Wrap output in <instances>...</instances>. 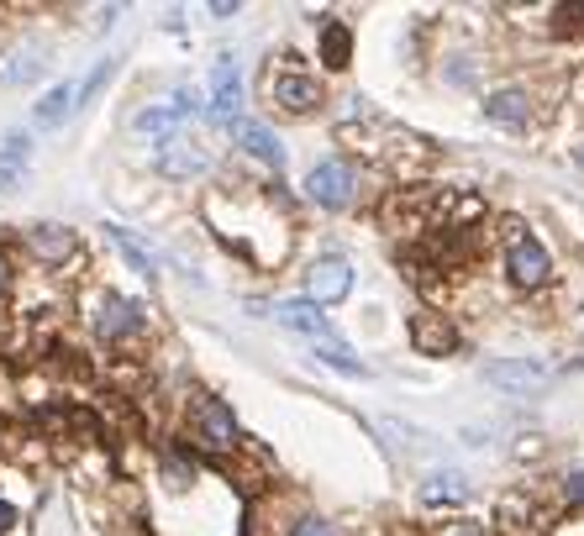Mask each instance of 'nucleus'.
<instances>
[{
    "label": "nucleus",
    "instance_id": "f257e3e1",
    "mask_svg": "<svg viewBox=\"0 0 584 536\" xmlns=\"http://www.w3.org/2000/svg\"><path fill=\"white\" fill-rule=\"evenodd\" d=\"M206 221L221 232V243L238 247L247 264L279 268L290 253V211L274 190H247V185H227L206 196Z\"/></svg>",
    "mask_w": 584,
    "mask_h": 536
},
{
    "label": "nucleus",
    "instance_id": "f03ea898",
    "mask_svg": "<svg viewBox=\"0 0 584 536\" xmlns=\"http://www.w3.org/2000/svg\"><path fill=\"white\" fill-rule=\"evenodd\" d=\"M85 316H90V332H96L106 347H126V342L143 332V305L126 300L122 290H96L90 305H85Z\"/></svg>",
    "mask_w": 584,
    "mask_h": 536
},
{
    "label": "nucleus",
    "instance_id": "7ed1b4c3",
    "mask_svg": "<svg viewBox=\"0 0 584 536\" xmlns=\"http://www.w3.org/2000/svg\"><path fill=\"white\" fill-rule=\"evenodd\" d=\"M190 442L200 447V453H217V458L238 453V447H243L238 415L227 411L217 394H195L190 400Z\"/></svg>",
    "mask_w": 584,
    "mask_h": 536
},
{
    "label": "nucleus",
    "instance_id": "20e7f679",
    "mask_svg": "<svg viewBox=\"0 0 584 536\" xmlns=\"http://www.w3.org/2000/svg\"><path fill=\"white\" fill-rule=\"evenodd\" d=\"M264 96L285 111V116H311L321 105V79L300 69V58H279L264 79Z\"/></svg>",
    "mask_w": 584,
    "mask_h": 536
},
{
    "label": "nucleus",
    "instance_id": "39448f33",
    "mask_svg": "<svg viewBox=\"0 0 584 536\" xmlns=\"http://www.w3.org/2000/svg\"><path fill=\"white\" fill-rule=\"evenodd\" d=\"M500 243H506V273H511L516 290H542V284H548V273H553L548 247L537 243L521 221H506V226H500Z\"/></svg>",
    "mask_w": 584,
    "mask_h": 536
},
{
    "label": "nucleus",
    "instance_id": "423d86ee",
    "mask_svg": "<svg viewBox=\"0 0 584 536\" xmlns=\"http://www.w3.org/2000/svg\"><path fill=\"white\" fill-rule=\"evenodd\" d=\"M306 196L327 211H348L359 200V169L348 158H321L317 169L306 174Z\"/></svg>",
    "mask_w": 584,
    "mask_h": 536
},
{
    "label": "nucleus",
    "instance_id": "0eeeda50",
    "mask_svg": "<svg viewBox=\"0 0 584 536\" xmlns=\"http://www.w3.org/2000/svg\"><path fill=\"white\" fill-rule=\"evenodd\" d=\"M22 247H26V258L32 264H43V268H69L85 258V247H79V232H69V226H26L22 232Z\"/></svg>",
    "mask_w": 584,
    "mask_h": 536
},
{
    "label": "nucleus",
    "instance_id": "6e6552de",
    "mask_svg": "<svg viewBox=\"0 0 584 536\" xmlns=\"http://www.w3.org/2000/svg\"><path fill=\"white\" fill-rule=\"evenodd\" d=\"M206 111H211V122H227V126L243 122V74H238L232 58L211 64V105Z\"/></svg>",
    "mask_w": 584,
    "mask_h": 536
},
{
    "label": "nucleus",
    "instance_id": "1a4fd4ad",
    "mask_svg": "<svg viewBox=\"0 0 584 536\" xmlns=\"http://www.w3.org/2000/svg\"><path fill=\"white\" fill-rule=\"evenodd\" d=\"M195 111H200V105H195V90H174V100H164V105L143 111L132 126H137V132H147V137H164V143H169V137L190 122Z\"/></svg>",
    "mask_w": 584,
    "mask_h": 536
},
{
    "label": "nucleus",
    "instance_id": "9d476101",
    "mask_svg": "<svg viewBox=\"0 0 584 536\" xmlns=\"http://www.w3.org/2000/svg\"><path fill=\"white\" fill-rule=\"evenodd\" d=\"M348 290H353V268L342 264V258H321L306 273V300L311 305H338V300H348Z\"/></svg>",
    "mask_w": 584,
    "mask_h": 536
},
{
    "label": "nucleus",
    "instance_id": "9b49d317",
    "mask_svg": "<svg viewBox=\"0 0 584 536\" xmlns=\"http://www.w3.org/2000/svg\"><path fill=\"white\" fill-rule=\"evenodd\" d=\"M411 342H416V353H427V358H448V353L459 347V326L448 316H438V311H416Z\"/></svg>",
    "mask_w": 584,
    "mask_h": 536
},
{
    "label": "nucleus",
    "instance_id": "f8f14e48",
    "mask_svg": "<svg viewBox=\"0 0 584 536\" xmlns=\"http://www.w3.org/2000/svg\"><path fill=\"white\" fill-rule=\"evenodd\" d=\"M158 169L169 174V179H200V174L211 169V153L195 143V137H169V143H158Z\"/></svg>",
    "mask_w": 584,
    "mask_h": 536
},
{
    "label": "nucleus",
    "instance_id": "ddd939ff",
    "mask_svg": "<svg viewBox=\"0 0 584 536\" xmlns=\"http://www.w3.org/2000/svg\"><path fill=\"white\" fill-rule=\"evenodd\" d=\"M232 137H238V147H243L247 158H258V164H268V169L279 174L285 169V143H279V137H274V132H268L264 122H238L232 126Z\"/></svg>",
    "mask_w": 584,
    "mask_h": 536
},
{
    "label": "nucleus",
    "instance_id": "4468645a",
    "mask_svg": "<svg viewBox=\"0 0 584 536\" xmlns=\"http://www.w3.org/2000/svg\"><path fill=\"white\" fill-rule=\"evenodd\" d=\"M485 379H489V384H500V390L527 394V390H542L553 373H548L542 364H532V358H506V364H489Z\"/></svg>",
    "mask_w": 584,
    "mask_h": 536
},
{
    "label": "nucleus",
    "instance_id": "2eb2a0df",
    "mask_svg": "<svg viewBox=\"0 0 584 536\" xmlns=\"http://www.w3.org/2000/svg\"><path fill=\"white\" fill-rule=\"evenodd\" d=\"M274 321L311 342H332V326L321 316V305H311V300H279V305H274Z\"/></svg>",
    "mask_w": 584,
    "mask_h": 536
},
{
    "label": "nucleus",
    "instance_id": "dca6fc26",
    "mask_svg": "<svg viewBox=\"0 0 584 536\" xmlns=\"http://www.w3.org/2000/svg\"><path fill=\"white\" fill-rule=\"evenodd\" d=\"M43 64H48V53L37 43H11L0 53V85H32L43 74Z\"/></svg>",
    "mask_w": 584,
    "mask_h": 536
},
{
    "label": "nucleus",
    "instance_id": "f3484780",
    "mask_svg": "<svg viewBox=\"0 0 584 536\" xmlns=\"http://www.w3.org/2000/svg\"><path fill=\"white\" fill-rule=\"evenodd\" d=\"M485 116L495 126H527L532 122V96L527 90H495V96H485Z\"/></svg>",
    "mask_w": 584,
    "mask_h": 536
},
{
    "label": "nucleus",
    "instance_id": "a211bd4d",
    "mask_svg": "<svg viewBox=\"0 0 584 536\" xmlns=\"http://www.w3.org/2000/svg\"><path fill=\"white\" fill-rule=\"evenodd\" d=\"M500 526H506L511 536L537 532V526H542V515H537L532 494H506V500H500Z\"/></svg>",
    "mask_w": 584,
    "mask_h": 536
},
{
    "label": "nucleus",
    "instance_id": "6ab92c4d",
    "mask_svg": "<svg viewBox=\"0 0 584 536\" xmlns=\"http://www.w3.org/2000/svg\"><path fill=\"white\" fill-rule=\"evenodd\" d=\"M74 111V85H53L48 96H43V105L32 111V122L43 126V132H53V126H64Z\"/></svg>",
    "mask_w": 584,
    "mask_h": 536
},
{
    "label": "nucleus",
    "instance_id": "aec40b11",
    "mask_svg": "<svg viewBox=\"0 0 584 536\" xmlns=\"http://www.w3.org/2000/svg\"><path fill=\"white\" fill-rule=\"evenodd\" d=\"M421 500H427V505H463V500H469V479H463V473H432V479L421 484Z\"/></svg>",
    "mask_w": 584,
    "mask_h": 536
},
{
    "label": "nucleus",
    "instance_id": "412c9836",
    "mask_svg": "<svg viewBox=\"0 0 584 536\" xmlns=\"http://www.w3.org/2000/svg\"><path fill=\"white\" fill-rule=\"evenodd\" d=\"M106 232H111L117 253H122V258H126L132 268H137L143 279H158V258H153V253H147V247L137 243V237H132V232H122V226H106Z\"/></svg>",
    "mask_w": 584,
    "mask_h": 536
},
{
    "label": "nucleus",
    "instance_id": "4be33fe9",
    "mask_svg": "<svg viewBox=\"0 0 584 536\" xmlns=\"http://www.w3.org/2000/svg\"><path fill=\"white\" fill-rule=\"evenodd\" d=\"M348 53H353V32L342 22L321 26V64H327V69H348Z\"/></svg>",
    "mask_w": 584,
    "mask_h": 536
},
{
    "label": "nucleus",
    "instance_id": "5701e85b",
    "mask_svg": "<svg viewBox=\"0 0 584 536\" xmlns=\"http://www.w3.org/2000/svg\"><path fill=\"white\" fill-rule=\"evenodd\" d=\"M317 358L327 368H338V373H353V379H364V373H368V368L359 364V358H353V353H348L338 337H332V342H317Z\"/></svg>",
    "mask_w": 584,
    "mask_h": 536
},
{
    "label": "nucleus",
    "instance_id": "b1692460",
    "mask_svg": "<svg viewBox=\"0 0 584 536\" xmlns=\"http://www.w3.org/2000/svg\"><path fill=\"white\" fill-rule=\"evenodd\" d=\"M117 74V58H100L96 69H90V79H74V105H90V100L100 96V85Z\"/></svg>",
    "mask_w": 584,
    "mask_h": 536
},
{
    "label": "nucleus",
    "instance_id": "393cba45",
    "mask_svg": "<svg viewBox=\"0 0 584 536\" xmlns=\"http://www.w3.org/2000/svg\"><path fill=\"white\" fill-rule=\"evenodd\" d=\"M290 536H338V526H327L321 515H300L290 526Z\"/></svg>",
    "mask_w": 584,
    "mask_h": 536
},
{
    "label": "nucleus",
    "instance_id": "a878e982",
    "mask_svg": "<svg viewBox=\"0 0 584 536\" xmlns=\"http://www.w3.org/2000/svg\"><path fill=\"white\" fill-rule=\"evenodd\" d=\"M563 505H584V468L563 479Z\"/></svg>",
    "mask_w": 584,
    "mask_h": 536
},
{
    "label": "nucleus",
    "instance_id": "bb28decb",
    "mask_svg": "<svg viewBox=\"0 0 584 536\" xmlns=\"http://www.w3.org/2000/svg\"><path fill=\"white\" fill-rule=\"evenodd\" d=\"M16 526H22V511H16L11 500H0V536H11Z\"/></svg>",
    "mask_w": 584,
    "mask_h": 536
},
{
    "label": "nucleus",
    "instance_id": "cd10ccee",
    "mask_svg": "<svg viewBox=\"0 0 584 536\" xmlns=\"http://www.w3.org/2000/svg\"><path fill=\"white\" fill-rule=\"evenodd\" d=\"M563 32H584V5H559Z\"/></svg>",
    "mask_w": 584,
    "mask_h": 536
},
{
    "label": "nucleus",
    "instance_id": "c85d7f7f",
    "mask_svg": "<svg viewBox=\"0 0 584 536\" xmlns=\"http://www.w3.org/2000/svg\"><path fill=\"white\" fill-rule=\"evenodd\" d=\"M211 16H238V0H211Z\"/></svg>",
    "mask_w": 584,
    "mask_h": 536
},
{
    "label": "nucleus",
    "instance_id": "c756f323",
    "mask_svg": "<svg viewBox=\"0 0 584 536\" xmlns=\"http://www.w3.org/2000/svg\"><path fill=\"white\" fill-rule=\"evenodd\" d=\"M11 290V258H5V247H0V294Z\"/></svg>",
    "mask_w": 584,
    "mask_h": 536
},
{
    "label": "nucleus",
    "instance_id": "7c9ffc66",
    "mask_svg": "<svg viewBox=\"0 0 584 536\" xmlns=\"http://www.w3.org/2000/svg\"><path fill=\"white\" fill-rule=\"evenodd\" d=\"M453 536H485V532H480V526H459V532H453Z\"/></svg>",
    "mask_w": 584,
    "mask_h": 536
},
{
    "label": "nucleus",
    "instance_id": "2f4dec72",
    "mask_svg": "<svg viewBox=\"0 0 584 536\" xmlns=\"http://www.w3.org/2000/svg\"><path fill=\"white\" fill-rule=\"evenodd\" d=\"M574 158H580V169H584V147H574Z\"/></svg>",
    "mask_w": 584,
    "mask_h": 536
}]
</instances>
